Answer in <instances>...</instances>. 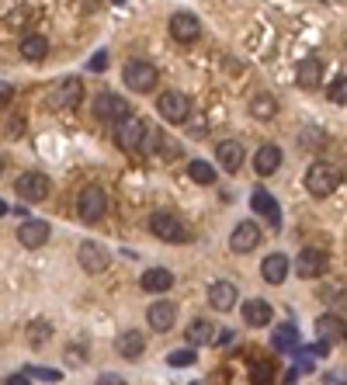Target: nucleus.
I'll return each instance as SVG.
<instances>
[{"label":"nucleus","instance_id":"nucleus-3","mask_svg":"<svg viewBox=\"0 0 347 385\" xmlns=\"http://www.w3.org/2000/svg\"><path fill=\"white\" fill-rule=\"evenodd\" d=\"M327 267H330V257H327V250H319V247H305V250H299V257L292 260V271H296L299 278H305V281L323 278Z\"/></svg>","mask_w":347,"mask_h":385},{"label":"nucleus","instance_id":"nucleus-28","mask_svg":"<svg viewBox=\"0 0 347 385\" xmlns=\"http://www.w3.org/2000/svg\"><path fill=\"white\" fill-rule=\"evenodd\" d=\"M250 115L254 118H274L278 115V101H274V94H267V90H260V94H254L250 97Z\"/></svg>","mask_w":347,"mask_h":385},{"label":"nucleus","instance_id":"nucleus-20","mask_svg":"<svg viewBox=\"0 0 347 385\" xmlns=\"http://www.w3.org/2000/svg\"><path fill=\"white\" fill-rule=\"evenodd\" d=\"M49 222H39V219H28V222H21V229H18V243L21 247H28V250H39L45 240H49Z\"/></svg>","mask_w":347,"mask_h":385},{"label":"nucleus","instance_id":"nucleus-41","mask_svg":"<svg viewBox=\"0 0 347 385\" xmlns=\"http://www.w3.org/2000/svg\"><path fill=\"white\" fill-rule=\"evenodd\" d=\"M4 212H7V205H4V202H0V215H4Z\"/></svg>","mask_w":347,"mask_h":385},{"label":"nucleus","instance_id":"nucleus-16","mask_svg":"<svg viewBox=\"0 0 347 385\" xmlns=\"http://www.w3.org/2000/svg\"><path fill=\"white\" fill-rule=\"evenodd\" d=\"M216 160L226 173H236L243 167V142L240 139H222L216 146Z\"/></svg>","mask_w":347,"mask_h":385},{"label":"nucleus","instance_id":"nucleus-26","mask_svg":"<svg viewBox=\"0 0 347 385\" xmlns=\"http://www.w3.org/2000/svg\"><path fill=\"white\" fill-rule=\"evenodd\" d=\"M319 295H323L327 305H334V312L347 309V278H341V281H323L319 285Z\"/></svg>","mask_w":347,"mask_h":385},{"label":"nucleus","instance_id":"nucleus-34","mask_svg":"<svg viewBox=\"0 0 347 385\" xmlns=\"http://www.w3.org/2000/svg\"><path fill=\"white\" fill-rule=\"evenodd\" d=\"M327 97H330L334 104H347V73H341L334 84L327 87Z\"/></svg>","mask_w":347,"mask_h":385},{"label":"nucleus","instance_id":"nucleus-29","mask_svg":"<svg viewBox=\"0 0 347 385\" xmlns=\"http://www.w3.org/2000/svg\"><path fill=\"white\" fill-rule=\"evenodd\" d=\"M21 56H25L28 63H42L45 56H49L45 35H25V39H21Z\"/></svg>","mask_w":347,"mask_h":385},{"label":"nucleus","instance_id":"nucleus-7","mask_svg":"<svg viewBox=\"0 0 347 385\" xmlns=\"http://www.w3.org/2000/svg\"><path fill=\"white\" fill-rule=\"evenodd\" d=\"M157 111H160L167 122L181 126V122H188V115H191V97H188V94H181V90H167V94H160Z\"/></svg>","mask_w":347,"mask_h":385},{"label":"nucleus","instance_id":"nucleus-21","mask_svg":"<svg viewBox=\"0 0 347 385\" xmlns=\"http://www.w3.org/2000/svg\"><path fill=\"white\" fill-rule=\"evenodd\" d=\"M316 334H319V341H323V343L341 341V337L347 334L341 312H323V316H316Z\"/></svg>","mask_w":347,"mask_h":385},{"label":"nucleus","instance_id":"nucleus-11","mask_svg":"<svg viewBox=\"0 0 347 385\" xmlns=\"http://www.w3.org/2000/svg\"><path fill=\"white\" fill-rule=\"evenodd\" d=\"M260 243V226L257 222H236V229L229 233V250L233 254H250V250H257Z\"/></svg>","mask_w":347,"mask_h":385},{"label":"nucleus","instance_id":"nucleus-17","mask_svg":"<svg viewBox=\"0 0 347 385\" xmlns=\"http://www.w3.org/2000/svg\"><path fill=\"white\" fill-rule=\"evenodd\" d=\"M296 80H299L303 90H316L323 84V59L319 56H305L303 63L296 66Z\"/></svg>","mask_w":347,"mask_h":385},{"label":"nucleus","instance_id":"nucleus-32","mask_svg":"<svg viewBox=\"0 0 347 385\" xmlns=\"http://www.w3.org/2000/svg\"><path fill=\"white\" fill-rule=\"evenodd\" d=\"M188 177L195 184H212L216 181V167H209V160H191L188 164Z\"/></svg>","mask_w":347,"mask_h":385},{"label":"nucleus","instance_id":"nucleus-38","mask_svg":"<svg viewBox=\"0 0 347 385\" xmlns=\"http://www.w3.org/2000/svg\"><path fill=\"white\" fill-rule=\"evenodd\" d=\"M94 385H129V382H126L122 375H101V379H97Z\"/></svg>","mask_w":347,"mask_h":385},{"label":"nucleus","instance_id":"nucleus-37","mask_svg":"<svg viewBox=\"0 0 347 385\" xmlns=\"http://www.w3.org/2000/svg\"><path fill=\"white\" fill-rule=\"evenodd\" d=\"M104 66H108V52H97V56L90 59V70H97V73H101Z\"/></svg>","mask_w":347,"mask_h":385},{"label":"nucleus","instance_id":"nucleus-10","mask_svg":"<svg viewBox=\"0 0 347 385\" xmlns=\"http://www.w3.org/2000/svg\"><path fill=\"white\" fill-rule=\"evenodd\" d=\"M94 115H97L101 122H122L126 115H132V108L122 94H108V90H104V94L94 97Z\"/></svg>","mask_w":347,"mask_h":385},{"label":"nucleus","instance_id":"nucleus-33","mask_svg":"<svg viewBox=\"0 0 347 385\" xmlns=\"http://www.w3.org/2000/svg\"><path fill=\"white\" fill-rule=\"evenodd\" d=\"M195 361H198V358H195L191 347H184V350H171V354H167V365H171V368H191Z\"/></svg>","mask_w":347,"mask_h":385},{"label":"nucleus","instance_id":"nucleus-13","mask_svg":"<svg viewBox=\"0 0 347 385\" xmlns=\"http://www.w3.org/2000/svg\"><path fill=\"white\" fill-rule=\"evenodd\" d=\"M171 35L177 39V42H195L198 35H202V21L191 14V11H177L171 18Z\"/></svg>","mask_w":347,"mask_h":385},{"label":"nucleus","instance_id":"nucleus-43","mask_svg":"<svg viewBox=\"0 0 347 385\" xmlns=\"http://www.w3.org/2000/svg\"><path fill=\"white\" fill-rule=\"evenodd\" d=\"M344 337H347V334H344Z\"/></svg>","mask_w":347,"mask_h":385},{"label":"nucleus","instance_id":"nucleus-23","mask_svg":"<svg viewBox=\"0 0 347 385\" xmlns=\"http://www.w3.org/2000/svg\"><path fill=\"white\" fill-rule=\"evenodd\" d=\"M142 292H150V295H160V292H171L174 288V274L167 267H150L146 274H142Z\"/></svg>","mask_w":347,"mask_h":385},{"label":"nucleus","instance_id":"nucleus-2","mask_svg":"<svg viewBox=\"0 0 347 385\" xmlns=\"http://www.w3.org/2000/svg\"><path fill=\"white\" fill-rule=\"evenodd\" d=\"M14 191L21 195V202L35 205V202H45V198L52 195V181H49L42 171H25L14 181Z\"/></svg>","mask_w":347,"mask_h":385},{"label":"nucleus","instance_id":"nucleus-25","mask_svg":"<svg viewBox=\"0 0 347 385\" xmlns=\"http://www.w3.org/2000/svg\"><path fill=\"white\" fill-rule=\"evenodd\" d=\"M115 350H118L126 361H132V358H139V354L146 350V337H142L139 330H126V334L115 337Z\"/></svg>","mask_w":347,"mask_h":385},{"label":"nucleus","instance_id":"nucleus-1","mask_svg":"<svg viewBox=\"0 0 347 385\" xmlns=\"http://www.w3.org/2000/svg\"><path fill=\"white\" fill-rule=\"evenodd\" d=\"M341 188V167L330 164V160H316L309 171H305V191L316 195V198H327Z\"/></svg>","mask_w":347,"mask_h":385},{"label":"nucleus","instance_id":"nucleus-4","mask_svg":"<svg viewBox=\"0 0 347 385\" xmlns=\"http://www.w3.org/2000/svg\"><path fill=\"white\" fill-rule=\"evenodd\" d=\"M122 80L135 94H150L157 87V66L146 63V59H132V63H126V70H122Z\"/></svg>","mask_w":347,"mask_h":385},{"label":"nucleus","instance_id":"nucleus-9","mask_svg":"<svg viewBox=\"0 0 347 385\" xmlns=\"http://www.w3.org/2000/svg\"><path fill=\"white\" fill-rule=\"evenodd\" d=\"M146 126H150V122H142V118H135V115H126L122 122H115V142H118L122 149H129V153H139L142 135H146Z\"/></svg>","mask_w":347,"mask_h":385},{"label":"nucleus","instance_id":"nucleus-30","mask_svg":"<svg viewBox=\"0 0 347 385\" xmlns=\"http://www.w3.org/2000/svg\"><path fill=\"white\" fill-rule=\"evenodd\" d=\"M274 347H278V350L299 347V326H296V323H281V326L274 330Z\"/></svg>","mask_w":347,"mask_h":385},{"label":"nucleus","instance_id":"nucleus-18","mask_svg":"<svg viewBox=\"0 0 347 385\" xmlns=\"http://www.w3.org/2000/svg\"><path fill=\"white\" fill-rule=\"evenodd\" d=\"M250 205H254L257 215H264V222H267L271 229H281V209H278V202H274L264 188H257V191L250 195Z\"/></svg>","mask_w":347,"mask_h":385},{"label":"nucleus","instance_id":"nucleus-39","mask_svg":"<svg viewBox=\"0 0 347 385\" xmlns=\"http://www.w3.org/2000/svg\"><path fill=\"white\" fill-rule=\"evenodd\" d=\"M11 97H14V87H11V84H0V104H7Z\"/></svg>","mask_w":347,"mask_h":385},{"label":"nucleus","instance_id":"nucleus-6","mask_svg":"<svg viewBox=\"0 0 347 385\" xmlns=\"http://www.w3.org/2000/svg\"><path fill=\"white\" fill-rule=\"evenodd\" d=\"M80 101H84V84H80L77 77H70V80H59V84H56V90L49 94V108H52V111H73Z\"/></svg>","mask_w":347,"mask_h":385},{"label":"nucleus","instance_id":"nucleus-5","mask_svg":"<svg viewBox=\"0 0 347 385\" xmlns=\"http://www.w3.org/2000/svg\"><path fill=\"white\" fill-rule=\"evenodd\" d=\"M104 212H108V195H104V188L87 184L84 191L77 195V215H80L84 222H97Z\"/></svg>","mask_w":347,"mask_h":385},{"label":"nucleus","instance_id":"nucleus-42","mask_svg":"<svg viewBox=\"0 0 347 385\" xmlns=\"http://www.w3.org/2000/svg\"><path fill=\"white\" fill-rule=\"evenodd\" d=\"M191 385H202V382H191Z\"/></svg>","mask_w":347,"mask_h":385},{"label":"nucleus","instance_id":"nucleus-36","mask_svg":"<svg viewBox=\"0 0 347 385\" xmlns=\"http://www.w3.org/2000/svg\"><path fill=\"white\" fill-rule=\"evenodd\" d=\"M28 379H42V382H59V372H52V368H28Z\"/></svg>","mask_w":347,"mask_h":385},{"label":"nucleus","instance_id":"nucleus-12","mask_svg":"<svg viewBox=\"0 0 347 385\" xmlns=\"http://www.w3.org/2000/svg\"><path fill=\"white\" fill-rule=\"evenodd\" d=\"M146 323L153 326V334H167L174 323H177V305L167 302V299L153 302V305L146 309Z\"/></svg>","mask_w":347,"mask_h":385},{"label":"nucleus","instance_id":"nucleus-24","mask_svg":"<svg viewBox=\"0 0 347 385\" xmlns=\"http://www.w3.org/2000/svg\"><path fill=\"white\" fill-rule=\"evenodd\" d=\"M216 334L219 330L209 319H191L184 330V341H188V347H205V343H216Z\"/></svg>","mask_w":347,"mask_h":385},{"label":"nucleus","instance_id":"nucleus-19","mask_svg":"<svg viewBox=\"0 0 347 385\" xmlns=\"http://www.w3.org/2000/svg\"><path fill=\"white\" fill-rule=\"evenodd\" d=\"M288 271H292V260L285 254H267L264 264H260V278H264L267 285H281V281L288 278Z\"/></svg>","mask_w":347,"mask_h":385},{"label":"nucleus","instance_id":"nucleus-22","mask_svg":"<svg viewBox=\"0 0 347 385\" xmlns=\"http://www.w3.org/2000/svg\"><path fill=\"white\" fill-rule=\"evenodd\" d=\"M278 167H281V149L274 142H264L257 153H254V171H257V177H271Z\"/></svg>","mask_w":347,"mask_h":385},{"label":"nucleus","instance_id":"nucleus-14","mask_svg":"<svg viewBox=\"0 0 347 385\" xmlns=\"http://www.w3.org/2000/svg\"><path fill=\"white\" fill-rule=\"evenodd\" d=\"M77 260H80V267H84L87 274H101L111 257H108V250H104L101 243L87 240V243H80V250H77Z\"/></svg>","mask_w":347,"mask_h":385},{"label":"nucleus","instance_id":"nucleus-15","mask_svg":"<svg viewBox=\"0 0 347 385\" xmlns=\"http://www.w3.org/2000/svg\"><path fill=\"white\" fill-rule=\"evenodd\" d=\"M236 299H240V292H236V285L233 281H212L209 285V305L216 309V312H229V309H236Z\"/></svg>","mask_w":347,"mask_h":385},{"label":"nucleus","instance_id":"nucleus-8","mask_svg":"<svg viewBox=\"0 0 347 385\" xmlns=\"http://www.w3.org/2000/svg\"><path fill=\"white\" fill-rule=\"evenodd\" d=\"M150 233H153L157 240H164V243H177V240L188 236L184 222H181L174 212H153L150 215Z\"/></svg>","mask_w":347,"mask_h":385},{"label":"nucleus","instance_id":"nucleus-27","mask_svg":"<svg viewBox=\"0 0 347 385\" xmlns=\"http://www.w3.org/2000/svg\"><path fill=\"white\" fill-rule=\"evenodd\" d=\"M240 309H243V319H247L250 326H267V323H271V302L247 299Z\"/></svg>","mask_w":347,"mask_h":385},{"label":"nucleus","instance_id":"nucleus-35","mask_svg":"<svg viewBox=\"0 0 347 385\" xmlns=\"http://www.w3.org/2000/svg\"><path fill=\"white\" fill-rule=\"evenodd\" d=\"M327 142V135L323 132H316V128H305L303 132V146L305 149H316V146H323Z\"/></svg>","mask_w":347,"mask_h":385},{"label":"nucleus","instance_id":"nucleus-31","mask_svg":"<svg viewBox=\"0 0 347 385\" xmlns=\"http://www.w3.org/2000/svg\"><path fill=\"white\" fill-rule=\"evenodd\" d=\"M49 337H52V323H49V319H32V323H28V343H32V347L49 343Z\"/></svg>","mask_w":347,"mask_h":385},{"label":"nucleus","instance_id":"nucleus-40","mask_svg":"<svg viewBox=\"0 0 347 385\" xmlns=\"http://www.w3.org/2000/svg\"><path fill=\"white\" fill-rule=\"evenodd\" d=\"M0 385H28V375H7Z\"/></svg>","mask_w":347,"mask_h":385}]
</instances>
